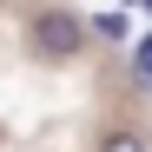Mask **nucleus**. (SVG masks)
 Instances as JSON below:
<instances>
[{
	"label": "nucleus",
	"instance_id": "2",
	"mask_svg": "<svg viewBox=\"0 0 152 152\" xmlns=\"http://www.w3.org/2000/svg\"><path fill=\"white\" fill-rule=\"evenodd\" d=\"M99 152H145V145H139L132 132H113V139H106V145H99Z\"/></svg>",
	"mask_w": 152,
	"mask_h": 152
},
{
	"label": "nucleus",
	"instance_id": "1",
	"mask_svg": "<svg viewBox=\"0 0 152 152\" xmlns=\"http://www.w3.org/2000/svg\"><path fill=\"white\" fill-rule=\"evenodd\" d=\"M33 40H40V46H46L53 60H66V53H80V20H73V13H53V7H46V13L33 20Z\"/></svg>",
	"mask_w": 152,
	"mask_h": 152
}]
</instances>
